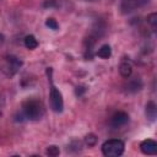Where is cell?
I'll use <instances>...</instances> for the list:
<instances>
[{"label": "cell", "mask_w": 157, "mask_h": 157, "mask_svg": "<svg viewBox=\"0 0 157 157\" xmlns=\"http://www.w3.org/2000/svg\"><path fill=\"white\" fill-rule=\"evenodd\" d=\"M22 114L29 120H39L44 114L43 104L38 99H27L22 105Z\"/></svg>", "instance_id": "6da1fadb"}, {"label": "cell", "mask_w": 157, "mask_h": 157, "mask_svg": "<svg viewBox=\"0 0 157 157\" xmlns=\"http://www.w3.org/2000/svg\"><path fill=\"white\" fill-rule=\"evenodd\" d=\"M124 147H125V145L121 140L110 139V140H107L102 145V152L107 157H118V156L123 155Z\"/></svg>", "instance_id": "7a4b0ae2"}, {"label": "cell", "mask_w": 157, "mask_h": 157, "mask_svg": "<svg viewBox=\"0 0 157 157\" xmlns=\"http://www.w3.org/2000/svg\"><path fill=\"white\" fill-rule=\"evenodd\" d=\"M49 81H50V93H49V102H50V108L56 112V113H60L63 112V108H64V101H63V96L60 93V91L54 86L53 83V80L52 77H49Z\"/></svg>", "instance_id": "3957f363"}, {"label": "cell", "mask_w": 157, "mask_h": 157, "mask_svg": "<svg viewBox=\"0 0 157 157\" xmlns=\"http://www.w3.org/2000/svg\"><path fill=\"white\" fill-rule=\"evenodd\" d=\"M128 121H129V115L125 112H117L110 119V126L118 129L120 126H124Z\"/></svg>", "instance_id": "277c9868"}, {"label": "cell", "mask_w": 157, "mask_h": 157, "mask_svg": "<svg viewBox=\"0 0 157 157\" xmlns=\"http://www.w3.org/2000/svg\"><path fill=\"white\" fill-rule=\"evenodd\" d=\"M140 150L145 155H150V156L156 155L157 153V142L155 140H151V139L144 140L140 144Z\"/></svg>", "instance_id": "5b68a950"}, {"label": "cell", "mask_w": 157, "mask_h": 157, "mask_svg": "<svg viewBox=\"0 0 157 157\" xmlns=\"http://www.w3.org/2000/svg\"><path fill=\"white\" fill-rule=\"evenodd\" d=\"M139 0H121L120 2V10L123 13H130L137 7Z\"/></svg>", "instance_id": "8992f818"}, {"label": "cell", "mask_w": 157, "mask_h": 157, "mask_svg": "<svg viewBox=\"0 0 157 157\" xmlns=\"http://www.w3.org/2000/svg\"><path fill=\"white\" fill-rule=\"evenodd\" d=\"M119 72H120V75H121L123 77H125V78L130 77V75H131V72H132L131 64L128 63V61H123V63L120 64V66H119Z\"/></svg>", "instance_id": "52a82bcc"}, {"label": "cell", "mask_w": 157, "mask_h": 157, "mask_svg": "<svg viewBox=\"0 0 157 157\" xmlns=\"http://www.w3.org/2000/svg\"><path fill=\"white\" fill-rule=\"evenodd\" d=\"M97 55L102 59H108L112 55V49L108 44H103L98 50H97Z\"/></svg>", "instance_id": "ba28073f"}, {"label": "cell", "mask_w": 157, "mask_h": 157, "mask_svg": "<svg viewBox=\"0 0 157 157\" xmlns=\"http://www.w3.org/2000/svg\"><path fill=\"white\" fill-rule=\"evenodd\" d=\"M25 47L27 49H36L38 47V40L36 39L34 36L29 34V36H26L25 37Z\"/></svg>", "instance_id": "9c48e42d"}, {"label": "cell", "mask_w": 157, "mask_h": 157, "mask_svg": "<svg viewBox=\"0 0 157 157\" xmlns=\"http://www.w3.org/2000/svg\"><path fill=\"white\" fill-rule=\"evenodd\" d=\"M7 63H9V67H11V70H12V74L16 72L17 69H20V66L22 64L21 60H18L16 56H12V55L7 56Z\"/></svg>", "instance_id": "30bf717a"}, {"label": "cell", "mask_w": 157, "mask_h": 157, "mask_svg": "<svg viewBox=\"0 0 157 157\" xmlns=\"http://www.w3.org/2000/svg\"><path fill=\"white\" fill-rule=\"evenodd\" d=\"M156 113H157V110H156V104H155L153 102H148V103L146 104V115H147V118H148L150 120H155Z\"/></svg>", "instance_id": "8fae6325"}, {"label": "cell", "mask_w": 157, "mask_h": 157, "mask_svg": "<svg viewBox=\"0 0 157 157\" xmlns=\"http://www.w3.org/2000/svg\"><path fill=\"white\" fill-rule=\"evenodd\" d=\"M141 81L140 80H132L129 85H128V91H132V92H135V91H139L140 88H141Z\"/></svg>", "instance_id": "7c38bea8"}, {"label": "cell", "mask_w": 157, "mask_h": 157, "mask_svg": "<svg viewBox=\"0 0 157 157\" xmlns=\"http://www.w3.org/2000/svg\"><path fill=\"white\" fill-rule=\"evenodd\" d=\"M59 153H60V150H59V147L55 146V145H52V146H49V147L47 148V155H48V156L55 157V156H58Z\"/></svg>", "instance_id": "4fadbf2b"}, {"label": "cell", "mask_w": 157, "mask_h": 157, "mask_svg": "<svg viewBox=\"0 0 157 157\" xmlns=\"http://www.w3.org/2000/svg\"><path fill=\"white\" fill-rule=\"evenodd\" d=\"M85 142H86L88 146H94L96 142H97V137H96V135H94V134H88V135H86V137H85Z\"/></svg>", "instance_id": "5bb4252c"}, {"label": "cell", "mask_w": 157, "mask_h": 157, "mask_svg": "<svg viewBox=\"0 0 157 157\" xmlns=\"http://www.w3.org/2000/svg\"><path fill=\"white\" fill-rule=\"evenodd\" d=\"M45 26L49 27L50 29H54V31H56V29L59 28V25H58V22H56L54 18H47V21H45Z\"/></svg>", "instance_id": "9a60e30c"}, {"label": "cell", "mask_w": 157, "mask_h": 157, "mask_svg": "<svg viewBox=\"0 0 157 157\" xmlns=\"http://www.w3.org/2000/svg\"><path fill=\"white\" fill-rule=\"evenodd\" d=\"M147 22H148L152 27H155L156 23H157V13H151V15H148V16H147Z\"/></svg>", "instance_id": "2e32d148"}, {"label": "cell", "mask_w": 157, "mask_h": 157, "mask_svg": "<svg viewBox=\"0 0 157 157\" xmlns=\"http://www.w3.org/2000/svg\"><path fill=\"white\" fill-rule=\"evenodd\" d=\"M2 42H4V36L0 34V44H2Z\"/></svg>", "instance_id": "e0dca14e"}, {"label": "cell", "mask_w": 157, "mask_h": 157, "mask_svg": "<svg viewBox=\"0 0 157 157\" xmlns=\"http://www.w3.org/2000/svg\"><path fill=\"white\" fill-rule=\"evenodd\" d=\"M88 1H94V0H88Z\"/></svg>", "instance_id": "ac0fdd59"}]
</instances>
